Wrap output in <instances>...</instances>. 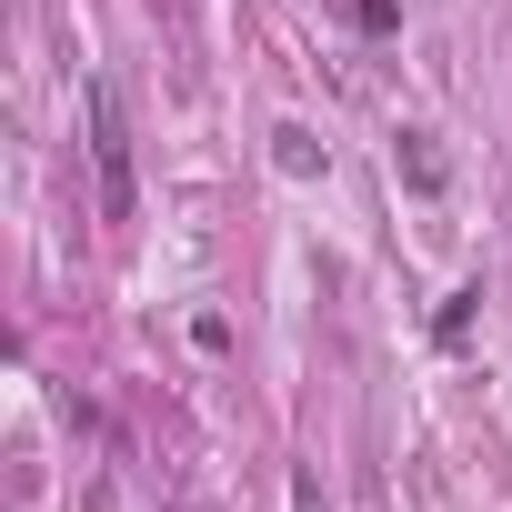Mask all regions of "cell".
I'll use <instances>...</instances> for the list:
<instances>
[{
  "instance_id": "6da1fadb",
  "label": "cell",
  "mask_w": 512,
  "mask_h": 512,
  "mask_svg": "<svg viewBox=\"0 0 512 512\" xmlns=\"http://www.w3.org/2000/svg\"><path fill=\"white\" fill-rule=\"evenodd\" d=\"M81 111H91V161H101V221H131V121H121V91L111 81H91L81 91Z\"/></svg>"
},
{
  "instance_id": "7a4b0ae2",
  "label": "cell",
  "mask_w": 512,
  "mask_h": 512,
  "mask_svg": "<svg viewBox=\"0 0 512 512\" xmlns=\"http://www.w3.org/2000/svg\"><path fill=\"white\" fill-rule=\"evenodd\" d=\"M402 171H412V191H442V151H432V131H402V151H392Z\"/></svg>"
},
{
  "instance_id": "3957f363",
  "label": "cell",
  "mask_w": 512,
  "mask_h": 512,
  "mask_svg": "<svg viewBox=\"0 0 512 512\" xmlns=\"http://www.w3.org/2000/svg\"><path fill=\"white\" fill-rule=\"evenodd\" d=\"M472 312H482V282H472V292H452V302H442V322H432V332H442V342H462V332H472Z\"/></svg>"
}]
</instances>
